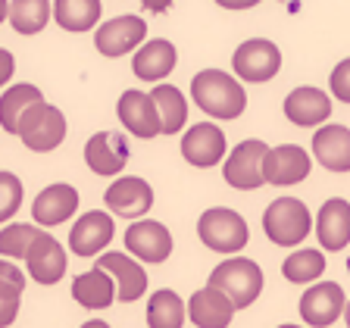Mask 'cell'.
I'll return each mask as SVG.
<instances>
[{
    "instance_id": "1",
    "label": "cell",
    "mask_w": 350,
    "mask_h": 328,
    "mask_svg": "<svg viewBox=\"0 0 350 328\" xmlns=\"http://www.w3.org/2000/svg\"><path fill=\"white\" fill-rule=\"evenodd\" d=\"M191 100L213 119H238L247 109V91L222 69H200L191 79Z\"/></svg>"
},
{
    "instance_id": "2",
    "label": "cell",
    "mask_w": 350,
    "mask_h": 328,
    "mask_svg": "<svg viewBox=\"0 0 350 328\" xmlns=\"http://www.w3.org/2000/svg\"><path fill=\"white\" fill-rule=\"evenodd\" d=\"M197 234L213 254H234V256L247 247L250 241L247 219L238 210H228V206H210V210L200 213Z\"/></svg>"
},
{
    "instance_id": "3",
    "label": "cell",
    "mask_w": 350,
    "mask_h": 328,
    "mask_svg": "<svg viewBox=\"0 0 350 328\" xmlns=\"http://www.w3.org/2000/svg\"><path fill=\"white\" fill-rule=\"evenodd\" d=\"M206 284L226 291L234 300L238 310H247L250 303H256L262 294V269L256 266L250 256H228L210 272Z\"/></svg>"
},
{
    "instance_id": "4",
    "label": "cell",
    "mask_w": 350,
    "mask_h": 328,
    "mask_svg": "<svg viewBox=\"0 0 350 328\" xmlns=\"http://www.w3.org/2000/svg\"><path fill=\"white\" fill-rule=\"evenodd\" d=\"M262 228H266V238L278 247H297L313 232V216L297 197H278L262 213Z\"/></svg>"
},
{
    "instance_id": "5",
    "label": "cell",
    "mask_w": 350,
    "mask_h": 328,
    "mask_svg": "<svg viewBox=\"0 0 350 328\" xmlns=\"http://www.w3.org/2000/svg\"><path fill=\"white\" fill-rule=\"evenodd\" d=\"M22 144L35 153H51L57 150L59 144L66 141V116L63 109L51 107V103H38L31 107L25 116L19 119V131Z\"/></svg>"
},
{
    "instance_id": "6",
    "label": "cell",
    "mask_w": 350,
    "mask_h": 328,
    "mask_svg": "<svg viewBox=\"0 0 350 328\" xmlns=\"http://www.w3.org/2000/svg\"><path fill=\"white\" fill-rule=\"evenodd\" d=\"M266 153H269V144L260 138H250V141H241L232 153L226 156V166H222V178L226 184L238 191H256L266 184Z\"/></svg>"
},
{
    "instance_id": "7",
    "label": "cell",
    "mask_w": 350,
    "mask_h": 328,
    "mask_svg": "<svg viewBox=\"0 0 350 328\" xmlns=\"http://www.w3.org/2000/svg\"><path fill=\"white\" fill-rule=\"evenodd\" d=\"M232 69L241 81H250V85L269 81L282 69V51L269 38H250L232 53Z\"/></svg>"
},
{
    "instance_id": "8",
    "label": "cell",
    "mask_w": 350,
    "mask_h": 328,
    "mask_svg": "<svg viewBox=\"0 0 350 328\" xmlns=\"http://www.w3.org/2000/svg\"><path fill=\"white\" fill-rule=\"evenodd\" d=\"M147 44V22L141 16H116L94 29V47L97 53L116 59L125 53H138Z\"/></svg>"
},
{
    "instance_id": "9",
    "label": "cell",
    "mask_w": 350,
    "mask_h": 328,
    "mask_svg": "<svg viewBox=\"0 0 350 328\" xmlns=\"http://www.w3.org/2000/svg\"><path fill=\"white\" fill-rule=\"evenodd\" d=\"M300 319L310 328H328L335 325L347 310V297L338 282H316L310 284L300 297Z\"/></svg>"
},
{
    "instance_id": "10",
    "label": "cell",
    "mask_w": 350,
    "mask_h": 328,
    "mask_svg": "<svg viewBox=\"0 0 350 328\" xmlns=\"http://www.w3.org/2000/svg\"><path fill=\"white\" fill-rule=\"evenodd\" d=\"M226 131L216 122H197L182 135V156L197 169H213L226 160Z\"/></svg>"
},
{
    "instance_id": "11",
    "label": "cell",
    "mask_w": 350,
    "mask_h": 328,
    "mask_svg": "<svg viewBox=\"0 0 350 328\" xmlns=\"http://www.w3.org/2000/svg\"><path fill=\"white\" fill-rule=\"evenodd\" d=\"M125 250L141 262H166L172 254V234L157 219H138L135 226L125 228Z\"/></svg>"
},
{
    "instance_id": "12",
    "label": "cell",
    "mask_w": 350,
    "mask_h": 328,
    "mask_svg": "<svg viewBox=\"0 0 350 328\" xmlns=\"http://www.w3.org/2000/svg\"><path fill=\"white\" fill-rule=\"evenodd\" d=\"M116 116H119V122L125 125V131H131L135 138L150 141V138H157V135H163L160 109H157L153 97L138 91V87H131V91H125V94L119 97Z\"/></svg>"
},
{
    "instance_id": "13",
    "label": "cell",
    "mask_w": 350,
    "mask_h": 328,
    "mask_svg": "<svg viewBox=\"0 0 350 328\" xmlns=\"http://www.w3.org/2000/svg\"><path fill=\"white\" fill-rule=\"evenodd\" d=\"M129 156H131V150H129V141H125L122 131H97L85 144L88 169L94 175H103V178L122 172Z\"/></svg>"
},
{
    "instance_id": "14",
    "label": "cell",
    "mask_w": 350,
    "mask_h": 328,
    "mask_svg": "<svg viewBox=\"0 0 350 328\" xmlns=\"http://www.w3.org/2000/svg\"><path fill=\"white\" fill-rule=\"evenodd\" d=\"M284 116L297 128H319L332 116V97L316 85H300L284 97Z\"/></svg>"
},
{
    "instance_id": "15",
    "label": "cell",
    "mask_w": 350,
    "mask_h": 328,
    "mask_svg": "<svg viewBox=\"0 0 350 328\" xmlns=\"http://www.w3.org/2000/svg\"><path fill=\"white\" fill-rule=\"evenodd\" d=\"M113 234H116V226H113L109 213L88 210L69 228V247L75 256H100V250L113 241Z\"/></svg>"
},
{
    "instance_id": "16",
    "label": "cell",
    "mask_w": 350,
    "mask_h": 328,
    "mask_svg": "<svg viewBox=\"0 0 350 328\" xmlns=\"http://www.w3.org/2000/svg\"><path fill=\"white\" fill-rule=\"evenodd\" d=\"M103 204L109 206V213H116V216L138 219L153 206V188L141 175H125V178H116L107 188Z\"/></svg>"
},
{
    "instance_id": "17",
    "label": "cell",
    "mask_w": 350,
    "mask_h": 328,
    "mask_svg": "<svg viewBox=\"0 0 350 328\" xmlns=\"http://www.w3.org/2000/svg\"><path fill=\"white\" fill-rule=\"evenodd\" d=\"M75 210H79V191H75L72 184L57 182V184H47V188L35 197L31 219H35V226L53 228V226L69 222V219L75 216Z\"/></svg>"
},
{
    "instance_id": "18",
    "label": "cell",
    "mask_w": 350,
    "mask_h": 328,
    "mask_svg": "<svg viewBox=\"0 0 350 328\" xmlns=\"http://www.w3.org/2000/svg\"><path fill=\"white\" fill-rule=\"evenodd\" d=\"M97 269H107L109 275L116 278L119 288V300L122 303H135L147 294V272L138 260L125 250H116V254H100L97 256Z\"/></svg>"
},
{
    "instance_id": "19",
    "label": "cell",
    "mask_w": 350,
    "mask_h": 328,
    "mask_svg": "<svg viewBox=\"0 0 350 328\" xmlns=\"http://www.w3.org/2000/svg\"><path fill=\"white\" fill-rule=\"evenodd\" d=\"M234 310H238L234 300L213 284L194 291L188 300V319L197 328H228L234 319Z\"/></svg>"
},
{
    "instance_id": "20",
    "label": "cell",
    "mask_w": 350,
    "mask_h": 328,
    "mask_svg": "<svg viewBox=\"0 0 350 328\" xmlns=\"http://www.w3.org/2000/svg\"><path fill=\"white\" fill-rule=\"evenodd\" d=\"M310 169L313 160L300 144H278L269 147L262 172H266V184H297L310 175Z\"/></svg>"
},
{
    "instance_id": "21",
    "label": "cell",
    "mask_w": 350,
    "mask_h": 328,
    "mask_svg": "<svg viewBox=\"0 0 350 328\" xmlns=\"http://www.w3.org/2000/svg\"><path fill=\"white\" fill-rule=\"evenodd\" d=\"M25 266H29V275L35 278L38 284H57L59 278L66 275L69 260H66L63 244H59L53 234L41 232L38 241L31 244L29 256H25Z\"/></svg>"
},
{
    "instance_id": "22",
    "label": "cell",
    "mask_w": 350,
    "mask_h": 328,
    "mask_svg": "<svg viewBox=\"0 0 350 328\" xmlns=\"http://www.w3.org/2000/svg\"><path fill=\"white\" fill-rule=\"evenodd\" d=\"M316 238L328 254H338L350 244V204L344 197H332L316 213Z\"/></svg>"
},
{
    "instance_id": "23",
    "label": "cell",
    "mask_w": 350,
    "mask_h": 328,
    "mask_svg": "<svg viewBox=\"0 0 350 328\" xmlns=\"http://www.w3.org/2000/svg\"><path fill=\"white\" fill-rule=\"evenodd\" d=\"M178 66V51L175 44L166 38H150L135 57H131V72L138 75L141 81H157L172 75V69Z\"/></svg>"
},
{
    "instance_id": "24",
    "label": "cell",
    "mask_w": 350,
    "mask_h": 328,
    "mask_svg": "<svg viewBox=\"0 0 350 328\" xmlns=\"http://www.w3.org/2000/svg\"><path fill=\"white\" fill-rule=\"evenodd\" d=\"M313 153L328 172H350V128L347 125H322V128H316Z\"/></svg>"
},
{
    "instance_id": "25",
    "label": "cell",
    "mask_w": 350,
    "mask_h": 328,
    "mask_svg": "<svg viewBox=\"0 0 350 328\" xmlns=\"http://www.w3.org/2000/svg\"><path fill=\"white\" fill-rule=\"evenodd\" d=\"M72 297H75V303H81L85 310H107V306H113V300L119 297L116 278L109 275L107 269H97L94 266V269L75 275Z\"/></svg>"
},
{
    "instance_id": "26",
    "label": "cell",
    "mask_w": 350,
    "mask_h": 328,
    "mask_svg": "<svg viewBox=\"0 0 350 328\" xmlns=\"http://www.w3.org/2000/svg\"><path fill=\"white\" fill-rule=\"evenodd\" d=\"M44 103V94L38 85H10L3 94H0V122H3V131L16 135L19 131V119L29 113L31 107Z\"/></svg>"
},
{
    "instance_id": "27",
    "label": "cell",
    "mask_w": 350,
    "mask_h": 328,
    "mask_svg": "<svg viewBox=\"0 0 350 328\" xmlns=\"http://www.w3.org/2000/svg\"><path fill=\"white\" fill-rule=\"evenodd\" d=\"M100 0H53V19L66 31H88L100 25Z\"/></svg>"
},
{
    "instance_id": "28",
    "label": "cell",
    "mask_w": 350,
    "mask_h": 328,
    "mask_svg": "<svg viewBox=\"0 0 350 328\" xmlns=\"http://www.w3.org/2000/svg\"><path fill=\"white\" fill-rule=\"evenodd\" d=\"M188 319V303H185L172 288H160L147 300V325L150 328H182Z\"/></svg>"
},
{
    "instance_id": "29",
    "label": "cell",
    "mask_w": 350,
    "mask_h": 328,
    "mask_svg": "<svg viewBox=\"0 0 350 328\" xmlns=\"http://www.w3.org/2000/svg\"><path fill=\"white\" fill-rule=\"evenodd\" d=\"M150 97H153V103H157V109H160L163 135H175V131H182L185 122H188V100H185L182 91H178L175 85L160 81V85H153Z\"/></svg>"
},
{
    "instance_id": "30",
    "label": "cell",
    "mask_w": 350,
    "mask_h": 328,
    "mask_svg": "<svg viewBox=\"0 0 350 328\" xmlns=\"http://www.w3.org/2000/svg\"><path fill=\"white\" fill-rule=\"evenodd\" d=\"M7 22L19 35H38L51 22V0H10Z\"/></svg>"
},
{
    "instance_id": "31",
    "label": "cell",
    "mask_w": 350,
    "mask_h": 328,
    "mask_svg": "<svg viewBox=\"0 0 350 328\" xmlns=\"http://www.w3.org/2000/svg\"><path fill=\"white\" fill-rule=\"evenodd\" d=\"M25 291V275L10 260L0 262V328H10L19 313V300Z\"/></svg>"
},
{
    "instance_id": "32",
    "label": "cell",
    "mask_w": 350,
    "mask_h": 328,
    "mask_svg": "<svg viewBox=\"0 0 350 328\" xmlns=\"http://www.w3.org/2000/svg\"><path fill=\"white\" fill-rule=\"evenodd\" d=\"M322 272H325V254L313 247L294 250L282 262V275L294 284H313L316 278H322Z\"/></svg>"
},
{
    "instance_id": "33",
    "label": "cell",
    "mask_w": 350,
    "mask_h": 328,
    "mask_svg": "<svg viewBox=\"0 0 350 328\" xmlns=\"http://www.w3.org/2000/svg\"><path fill=\"white\" fill-rule=\"evenodd\" d=\"M44 228L38 226H25V222H7L0 232V254L3 260H25L31 250V244L38 241Z\"/></svg>"
},
{
    "instance_id": "34",
    "label": "cell",
    "mask_w": 350,
    "mask_h": 328,
    "mask_svg": "<svg viewBox=\"0 0 350 328\" xmlns=\"http://www.w3.org/2000/svg\"><path fill=\"white\" fill-rule=\"evenodd\" d=\"M22 206V182L13 172H0V222H10Z\"/></svg>"
},
{
    "instance_id": "35",
    "label": "cell",
    "mask_w": 350,
    "mask_h": 328,
    "mask_svg": "<svg viewBox=\"0 0 350 328\" xmlns=\"http://www.w3.org/2000/svg\"><path fill=\"white\" fill-rule=\"evenodd\" d=\"M328 91H332L335 100L350 103V57L341 59V63L332 69V75H328Z\"/></svg>"
},
{
    "instance_id": "36",
    "label": "cell",
    "mask_w": 350,
    "mask_h": 328,
    "mask_svg": "<svg viewBox=\"0 0 350 328\" xmlns=\"http://www.w3.org/2000/svg\"><path fill=\"white\" fill-rule=\"evenodd\" d=\"M222 10H250L256 7V3H262V0H216Z\"/></svg>"
},
{
    "instance_id": "37",
    "label": "cell",
    "mask_w": 350,
    "mask_h": 328,
    "mask_svg": "<svg viewBox=\"0 0 350 328\" xmlns=\"http://www.w3.org/2000/svg\"><path fill=\"white\" fill-rule=\"evenodd\" d=\"M141 7L150 10V13H166L172 7V0H141Z\"/></svg>"
},
{
    "instance_id": "38",
    "label": "cell",
    "mask_w": 350,
    "mask_h": 328,
    "mask_svg": "<svg viewBox=\"0 0 350 328\" xmlns=\"http://www.w3.org/2000/svg\"><path fill=\"white\" fill-rule=\"evenodd\" d=\"M81 328H109V325H107V322H103V319H88Z\"/></svg>"
},
{
    "instance_id": "39",
    "label": "cell",
    "mask_w": 350,
    "mask_h": 328,
    "mask_svg": "<svg viewBox=\"0 0 350 328\" xmlns=\"http://www.w3.org/2000/svg\"><path fill=\"white\" fill-rule=\"evenodd\" d=\"M344 322H347V328H350V300H347V310H344Z\"/></svg>"
},
{
    "instance_id": "40",
    "label": "cell",
    "mask_w": 350,
    "mask_h": 328,
    "mask_svg": "<svg viewBox=\"0 0 350 328\" xmlns=\"http://www.w3.org/2000/svg\"><path fill=\"white\" fill-rule=\"evenodd\" d=\"M278 328H300V325H278Z\"/></svg>"
}]
</instances>
